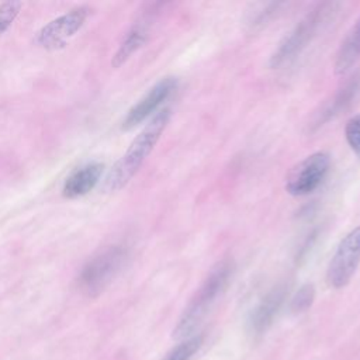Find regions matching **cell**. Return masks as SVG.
I'll return each instance as SVG.
<instances>
[{"mask_svg": "<svg viewBox=\"0 0 360 360\" xmlns=\"http://www.w3.org/2000/svg\"><path fill=\"white\" fill-rule=\"evenodd\" d=\"M233 273V262L224 259L218 262L194 292L186 308L183 309L173 332L172 338L176 340H184L194 335L195 328L205 318L215 301L222 295L229 284Z\"/></svg>", "mask_w": 360, "mask_h": 360, "instance_id": "cell-1", "label": "cell"}, {"mask_svg": "<svg viewBox=\"0 0 360 360\" xmlns=\"http://www.w3.org/2000/svg\"><path fill=\"white\" fill-rule=\"evenodd\" d=\"M170 120V110H159L145 128L131 142L127 152L115 162L105 179V188L110 191L125 187L129 180L136 174L145 159L153 150L160 135L167 127Z\"/></svg>", "mask_w": 360, "mask_h": 360, "instance_id": "cell-2", "label": "cell"}, {"mask_svg": "<svg viewBox=\"0 0 360 360\" xmlns=\"http://www.w3.org/2000/svg\"><path fill=\"white\" fill-rule=\"evenodd\" d=\"M339 3L323 1L315 4L304 18L291 30L288 35L280 42L278 48L273 52L269 66L276 69L294 59L300 52L318 35V31L325 25L339 8Z\"/></svg>", "mask_w": 360, "mask_h": 360, "instance_id": "cell-3", "label": "cell"}, {"mask_svg": "<svg viewBox=\"0 0 360 360\" xmlns=\"http://www.w3.org/2000/svg\"><path fill=\"white\" fill-rule=\"evenodd\" d=\"M127 256V249L120 245L110 246L97 253L82 269L79 274V287L89 295L98 294L122 269Z\"/></svg>", "mask_w": 360, "mask_h": 360, "instance_id": "cell-4", "label": "cell"}, {"mask_svg": "<svg viewBox=\"0 0 360 360\" xmlns=\"http://www.w3.org/2000/svg\"><path fill=\"white\" fill-rule=\"evenodd\" d=\"M360 263V225L339 242L326 271V281L332 288H343L354 276Z\"/></svg>", "mask_w": 360, "mask_h": 360, "instance_id": "cell-5", "label": "cell"}, {"mask_svg": "<svg viewBox=\"0 0 360 360\" xmlns=\"http://www.w3.org/2000/svg\"><path fill=\"white\" fill-rule=\"evenodd\" d=\"M330 166L326 152H315L298 162L287 174L285 190L294 197L312 193L323 181Z\"/></svg>", "mask_w": 360, "mask_h": 360, "instance_id": "cell-6", "label": "cell"}, {"mask_svg": "<svg viewBox=\"0 0 360 360\" xmlns=\"http://www.w3.org/2000/svg\"><path fill=\"white\" fill-rule=\"evenodd\" d=\"M90 8L80 6L49 21L37 34V44L46 49H56L63 46L66 41L73 37L84 24Z\"/></svg>", "mask_w": 360, "mask_h": 360, "instance_id": "cell-7", "label": "cell"}, {"mask_svg": "<svg viewBox=\"0 0 360 360\" xmlns=\"http://www.w3.org/2000/svg\"><path fill=\"white\" fill-rule=\"evenodd\" d=\"M288 288L290 287L287 283H278L273 285L250 311L248 318V332L253 338L262 336L271 326L274 318L284 304Z\"/></svg>", "mask_w": 360, "mask_h": 360, "instance_id": "cell-8", "label": "cell"}, {"mask_svg": "<svg viewBox=\"0 0 360 360\" xmlns=\"http://www.w3.org/2000/svg\"><path fill=\"white\" fill-rule=\"evenodd\" d=\"M177 87V79L167 76L159 80L127 114L122 128L131 129L141 124L143 120H146L149 115H152L163 101L169 98V96L176 90Z\"/></svg>", "mask_w": 360, "mask_h": 360, "instance_id": "cell-9", "label": "cell"}, {"mask_svg": "<svg viewBox=\"0 0 360 360\" xmlns=\"http://www.w3.org/2000/svg\"><path fill=\"white\" fill-rule=\"evenodd\" d=\"M103 167L104 166L101 163L91 162V163H87V165L76 169L65 180V184L62 188L63 197L77 198V197L87 194L98 183L101 173H103Z\"/></svg>", "mask_w": 360, "mask_h": 360, "instance_id": "cell-10", "label": "cell"}, {"mask_svg": "<svg viewBox=\"0 0 360 360\" xmlns=\"http://www.w3.org/2000/svg\"><path fill=\"white\" fill-rule=\"evenodd\" d=\"M148 32H149V21L148 20H141L136 24L131 27V30L127 32L124 39L121 41L118 49L115 51L111 65L112 68H120L124 65L134 52H136L148 39Z\"/></svg>", "mask_w": 360, "mask_h": 360, "instance_id": "cell-11", "label": "cell"}, {"mask_svg": "<svg viewBox=\"0 0 360 360\" xmlns=\"http://www.w3.org/2000/svg\"><path fill=\"white\" fill-rule=\"evenodd\" d=\"M360 58V21L340 44L335 59V75H345Z\"/></svg>", "mask_w": 360, "mask_h": 360, "instance_id": "cell-12", "label": "cell"}, {"mask_svg": "<svg viewBox=\"0 0 360 360\" xmlns=\"http://www.w3.org/2000/svg\"><path fill=\"white\" fill-rule=\"evenodd\" d=\"M359 89H360V77H356L354 80L349 82L343 89H340L339 93L333 97V100L319 114L318 120L315 121V127L318 128V127L323 125V122L329 121L330 118L338 115L342 110H345L353 101Z\"/></svg>", "mask_w": 360, "mask_h": 360, "instance_id": "cell-13", "label": "cell"}, {"mask_svg": "<svg viewBox=\"0 0 360 360\" xmlns=\"http://www.w3.org/2000/svg\"><path fill=\"white\" fill-rule=\"evenodd\" d=\"M202 342H204V336L201 333H194L193 336L184 340H180L160 360H191L193 356L201 347Z\"/></svg>", "mask_w": 360, "mask_h": 360, "instance_id": "cell-14", "label": "cell"}, {"mask_svg": "<svg viewBox=\"0 0 360 360\" xmlns=\"http://www.w3.org/2000/svg\"><path fill=\"white\" fill-rule=\"evenodd\" d=\"M315 301V287L312 283L302 284L291 297L290 301V311L291 314H302L308 311Z\"/></svg>", "mask_w": 360, "mask_h": 360, "instance_id": "cell-15", "label": "cell"}, {"mask_svg": "<svg viewBox=\"0 0 360 360\" xmlns=\"http://www.w3.org/2000/svg\"><path fill=\"white\" fill-rule=\"evenodd\" d=\"M21 7V1H6L0 4V35L10 28Z\"/></svg>", "mask_w": 360, "mask_h": 360, "instance_id": "cell-16", "label": "cell"}, {"mask_svg": "<svg viewBox=\"0 0 360 360\" xmlns=\"http://www.w3.org/2000/svg\"><path fill=\"white\" fill-rule=\"evenodd\" d=\"M345 135L352 150L360 158V114L353 115L345 128Z\"/></svg>", "mask_w": 360, "mask_h": 360, "instance_id": "cell-17", "label": "cell"}]
</instances>
